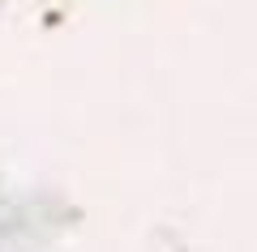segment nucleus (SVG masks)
Segmentation results:
<instances>
[]
</instances>
